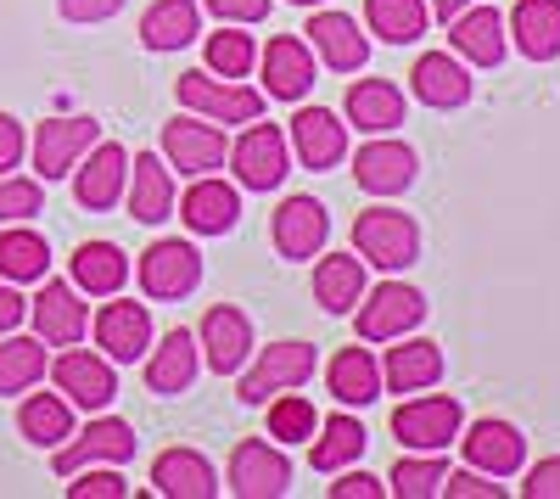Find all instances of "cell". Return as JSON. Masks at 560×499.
<instances>
[{
  "instance_id": "b9f144b4",
  "label": "cell",
  "mask_w": 560,
  "mask_h": 499,
  "mask_svg": "<svg viewBox=\"0 0 560 499\" xmlns=\"http://www.w3.org/2000/svg\"><path fill=\"white\" fill-rule=\"evenodd\" d=\"M314 427H319V421H314V404H308L303 393L287 387V398L269 404V438H275V443H308Z\"/></svg>"
},
{
  "instance_id": "bcb514c9",
  "label": "cell",
  "mask_w": 560,
  "mask_h": 499,
  "mask_svg": "<svg viewBox=\"0 0 560 499\" xmlns=\"http://www.w3.org/2000/svg\"><path fill=\"white\" fill-rule=\"evenodd\" d=\"M443 499H504V488L499 483H488V472H443V488H438Z\"/></svg>"
},
{
  "instance_id": "d4e9b609",
  "label": "cell",
  "mask_w": 560,
  "mask_h": 499,
  "mask_svg": "<svg viewBox=\"0 0 560 499\" xmlns=\"http://www.w3.org/2000/svg\"><path fill=\"white\" fill-rule=\"evenodd\" d=\"M152 483L163 499H213L219 494V472L197 449H163L152 461Z\"/></svg>"
},
{
  "instance_id": "2e32d148",
  "label": "cell",
  "mask_w": 560,
  "mask_h": 499,
  "mask_svg": "<svg viewBox=\"0 0 560 499\" xmlns=\"http://www.w3.org/2000/svg\"><path fill=\"white\" fill-rule=\"evenodd\" d=\"M459 449H465V461H471L477 472H488V477H516L522 461H527V438L510 421H477L459 438Z\"/></svg>"
},
{
  "instance_id": "d6a6232c",
  "label": "cell",
  "mask_w": 560,
  "mask_h": 499,
  "mask_svg": "<svg viewBox=\"0 0 560 499\" xmlns=\"http://www.w3.org/2000/svg\"><path fill=\"white\" fill-rule=\"evenodd\" d=\"M325 387H331L342 404H376L382 398V365L370 348H342L331 365H325Z\"/></svg>"
},
{
  "instance_id": "3957f363",
  "label": "cell",
  "mask_w": 560,
  "mask_h": 499,
  "mask_svg": "<svg viewBox=\"0 0 560 499\" xmlns=\"http://www.w3.org/2000/svg\"><path fill=\"white\" fill-rule=\"evenodd\" d=\"M179 107H191L213 124H253L264 113V96L236 79H219L208 68H191V73H179Z\"/></svg>"
},
{
  "instance_id": "8d00e7d4",
  "label": "cell",
  "mask_w": 560,
  "mask_h": 499,
  "mask_svg": "<svg viewBox=\"0 0 560 499\" xmlns=\"http://www.w3.org/2000/svg\"><path fill=\"white\" fill-rule=\"evenodd\" d=\"M18 432L39 449H57L73 438V404L62 393H34L23 398V410H18Z\"/></svg>"
},
{
  "instance_id": "484cf974",
  "label": "cell",
  "mask_w": 560,
  "mask_h": 499,
  "mask_svg": "<svg viewBox=\"0 0 560 499\" xmlns=\"http://www.w3.org/2000/svg\"><path fill=\"white\" fill-rule=\"evenodd\" d=\"M314 34V51L325 68H337V73H359L370 62V39L359 34V23L348 12H314V23L303 28Z\"/></svg>"
},
{
  "instance_id": "6da1fadb",
  "label": "cell",
  "mask_w": 560,
  "mask_h": 499,
  "mask_svg": "<svg viewBox=\"0 0 560 499\" xmlns=\"http://www.w3.org/2000/svg\"><path fill=\"white\" fill-rule=\"evenodd\" d=\"M353 247L364 264H376V269H409L420 258V231H415V219L398 213V208H364L353 219Z\"/></svg>"
},
{
  "instance_id": "f6af8a7d",
  "label": "cell",
  "mask_w": 560,
  "mask_h": 499,
  "mask_svg": "<svg viewBox=\"0 0 560 499\" xmlns=\"http://www.w3.org/2000/svg\"><path fill=\"white\" fill-rule=\"evenodd\" d=\"M68 499H129V483L113 466H79L68 483Z\"/></svg>"
},
{
  "instance_id": "7dc6e473",
  "label": "cell",
  "mask_w": 560,
  "mask_h": 499,
  "mask_svg": "<svg viewBox=\"0 0 560 499\" xmlns=\"http://www.w3.org/2000/svg\"><path fill=\"white\" fill-rule=\"evenodd\" d=\"M202 7L219 18V23H264L269 18V0H202Z\"/></svg>"
},
{
  "instance_id": "836d02e7",
  "label": "cell",
  "mask_w": 560,
  "mask_h": 499,
  "mask_svg": "<svg viewBox=\"0 0 560 499\" xmlns=\"http://www.w3.org/2000/svg\"><path fill=\"white\" fill-rule=\"evenodd\" d=\"M348 118L364 129V135H387L404 124V90L393 79H359L348 90Z\"/></svg>"
},
{
  "instance_id": "52a82bcc",
  "label": "cell",
  "mask_w": 560,
  "mask_h": 499,
  "mask_svg": "<svg viewBox=\"0 0 560 499\" xmlns=\"http://www.w3.org/2000/svg\"><path fill=\"white\" fill-rule=\"evenodd\" d=\"M51 382L68 404H79V410H107V404L118 398V376H113V359L102 353H90V348H73L57 353V365H51Z\"/></svg>"
},
{
  "instance_id": "f1b7e54d",
  "label": "cell",
  "mask_w": 560,
  "mask_h": 499,
  "mask_svg": "<svg viewBox=\"0 0 560 499\" xmlns=\"http://www.w3.org/2000/svg\"><path fill=\"white\" fill-rule=\"evenodd\" d=\"M124 197H129V213H135L140 224H163V219L174 213V174L163 169V158L140 152L135 169H129Z\"/></svg>"
},
{
  "instance_id": "1f68e13d",
  "label": "cell",
  "mask_w": 560,
  "mask_h": 499,
  "mask_svg": "<svg viewBox=\"0 0 560 499\" xmlns=\"http://www.w3.org/2000/svg\"><path fill=\"white\" fill-rule=\"evenodd\" d=\"M510 34H516L522 57L555 62L560 57V0H522V7L510 12Z\"/></svg>"
},
{
  "instance_id": "8992f818",
  "label": "cell",
  "mask_w": 560,
  "mask_h": 499,
  "mask_svg": "<svg viewBox=\"0 0 560 499\" xmlns=\"http://www.w3.org/2000/svg\"><path fill=\"white\" fill-rule=\"evenodd\" d=\"M353 309H359V337L364 343H393V337H404V332H415L420 321H427V298H420L415 287H404V281H382Z\"/></svg>"
},
{
  "instance_id": "f907efd6",
  "label": "cell",
  "mask_w": 560,
  "mask_h": 499,
  "mask_svg": "<svg viewBox=\"0 0 560 499\" xmlns=\"http://www.w3.org/2000/svg\"><path fill=\"white\" fill-rule=\"evenodd\" d=\"M527 499H560V455L527 472Z\"/></svg>"
},
{
  "instance_id": "ba28073f",
  "label": "cell",
  "mask_w": 560,
  "mask_h": 499,
  "mask_svg": "<svg viewBox=\"0 0 560 499\" xmlns=\"http://www.w3.org/2000/svg\"><path fill=\"white\" fill-rule=\"evenodd\" d=\"M135 455V427L118 421V416H102L90 421L73 443H57V477H73L79 466H124Z\"/></svg>"
},
{
  "instance_id": "ee69618b",
  "label": "cell",
  "mask_w": 560,
  "mask_h": 499,
  "mask_svg": "<svg viewBox=\"0 0 560 499\" xmlns=\"http://www.w3.org/2000/svg\"><path fill=\"white\" fill-rule=\"evenodd\" d=\"M39 208H45V186H39V179H18V174H0V224L34 219Z\"/></svg>"
},
{
  "instance_id": "4dcf8cb0",
  "label": "cell",
  "mask_w": 560,
  "mask_h": 499,
  "mask_svg": "<svg viewBox=\"0 0 560 499\" xmlns=\"http://www.w3.org/2000/svg\"><path fill=\"white\" fill-rule=\"evenodd\" d=\"M404 343V337H398ZM443 376V348L432 337H409L404 348L387 353V365H382V382L393 393H420V387H432Z\"/></svg>"
},
{
  "instance_id": "5b68a950",
  "label": "cell",
  "mask_w": 560,
  "mask_h": 499,
  "mask_svg": "<svg viewBox=\"0 0 560 499\" xmlns=\"http://www.w3.org/2000/svg\"><path fill=\"white\" fill-rule=\"evenodd\" d=\"M308 376H314V348H308V343H269V348L253 359V371H242L236 398L258 410V404H269V393L303 387Z\"/></svg>"
},
{
  "instance_id": "d590c367",
  "label": "cell",
  "mask_w": 560,
  "mask_h": 499,
  "mask_svg": "<svg viewBox=\"0 0 560 499\" xmlns=\"http://www.w3.org/2000/svg\"><path fill=\"white\" fill-rule=\"evenodd\" d=\"M129 281V258L113 242H84L73 253V287L90 298H118V287Z\"/></svg>"
},
{
  "instance_id": "e575fe53",
  "label": "cell",
  "mask_w": 560,
  "mask_h": 499,
  "mask_svg": "<svg viewBox=\"0 0 560 499\" xmlns=\"http://www.w3.org/2000/svg\"><path fill=\"white\" fill-rule=\"evenodd\" d=\"M45 269H51V247H45L39 231L28 224H0V281H45Z\"/></svg>"
},
{
  "instance_id": "277c9868",
  "label": "cell",
  "mask_w": 560,
  "mask_h": 499,
  "mask_svg": "<svg viewBox=\"0 0 560 499\" xmlns=\"http://www.w3.org/2000/svg\"><path fill=\"white\" fill-rule=\"evenodd\" d=\"M202 281V253L191 242H152L147 253H140V292L158 298V303H179V298H191Z\"/></svg>"
},
{
  "instance_id": "11a10c76",
  "label": "cell",
  "mask_w": 560,
  "mask_h": 499,
  "mask_svg": "<svg viewBox=\"0 0 560 499\" xmlns=\"http://www.w3.org/2000/svg\"><path fill=\"white\" fill-rule=\"evenodd\" d=\"M298 7H319V0H298Z\"/></svg>"
},
{
  "instance_id": "83f0119b",
  "label": "cell",
  "mask_w": 560,
  "mask_h": 499,
  "mask_svg": "<svg viewBox=\"0 0 560 499\" xmlns=\"http://www.w3.org/2000/svg\"><path fill=\"white\" fill-rule=\"evenodd\" d=\"M409 84H415V96L427 107H465L471 102V73H465V62L448 57V51H427L415 62Z\"/></svg>"
},
{
  "instance_id": "ac0fdd59",
  "label": "cell",
  "mask_w": 560,
  "mask_h": 499,
  "mask_svg": "<svg viewBox=\"0 0 560 499\" xmlns=\"http://www.w3.org/2000/svg\"><path fill=\"white\" fill-rule=\"evenodd\" d=\"M448 45L459 62H477V68H499L504 62V18L493 7H465L459 18H448Z\"/></svg>"
},
{
  "instance_id": "ffe728a7",
  "label": "cell",
  "mask_w": 560,
  "mask_h": 499,
  "mask_svg": "<svg viewBox=\"0 0 560 499\" xmlns=\"http://www.w3.org/2000/svg\"><path fill=\"white\" fill-rule=\"evenodd\" d=\"M96 343H102L107 359H124V365H135V353H147V343H152V314H147V303H135V298L102 303V314H96Z\"/></svg>"
},
{
  "instance_id": "f546056e",
  "label": "cell",
  "mask_w": 560,
  "mask_h": 499,
  "mask_svg": "<svg viewBox=\"0 0 560 499\" xmlns=\"http://www.w3.org/2000/svg\"><path fill=\"white\" fill-rule=\"evenodd\" d=\"M314 298L325 314H348L364 298V258L359 253H325L314 264Z\"/></svg>"
},
{
  "instance_id": "7c38bea8",
  "label": "cell",
  "mask_w": 560,
  "mask_h": 499,
  "mask_svg": "<svg viewBox=\"0 0 560 499\" xmlns=\"http://www.w3.org/2000/svg\"><path fill=\"white\" fill-rule=\"evenodd\" d=\"M197 348H202V359L219 371V376H236L247 359H253V321L242 309H230V303H219V309H208L202 314V326H197Z\"/></svg>"
},
{
  "instance_id": "603a6c76",
  "label": "cell",
  "mask_w": 560,
  "mask_h": 499,
  "mask_svg": "<svg viewBox=\"0 0 560 499\" xmlns=\"http://www.w3.org/2000/svg\"><path fill=\"white\" fill-rule=\"evenodd\" d=\"M292 152L303 169H337L348 158V129L337 124V113L325 107H303L292 118Z\"/></svg>"
},
{
  "instance_id": "7a4b0ae2",
  "label": "cell",
  "mask_w": 560,
  "mask_h": 499,
  "mask_svg": "<svg viewBox=\"0 0 560 499\" xmlns=\"http://www.w3.org/2000/svg\"><path fill=\"white\" fill-rule=\"evenodd\" d=\"M459 421H465V410H459V398H448V393H420V398H409V404L393 410L398 443L420 449V455H443V449L459 438Z\"/></svg>"
},
{
  "instance_id": "60d3db41",
  "label": "cell",
  "mask_w": 560,
  "mask_h": 499,
  "mask_svg": "<svg viewBox=\"0 0 560 499\" xmlns=\"http://www.w3.org/2000/svg\"><path fill=\"white\" fill-rule=\"evenodd\" d=\"M253 62H258V45H253V34H242V23H230L224 34L208 39V73H219V79H247Z\"/></svg>"
},
{
  "instance_id": "8fae6325",
  "label": "cell",
  "mask_w": 560,
  "mask_h": 499,
  "mask_svg": "<svg viewBox=\"0 0 560 499\" xmlns=\"http://www.w3.org/2000/svg\"><path fill=\"white\" fill-rule=\"evenodd\" d=\"M96 135H102L96 118H45L34 129V169H39V179L73 174V163L96 147Z\"/></svg>"
},
{
  "instance_id": "f5cc1de1",
  "label": "cell",
  "mask_w": 560,
  "mask_h": 499,
  "mask_svg": "<svg viewBox=\"0 0 560 499\" xmlns=\"http://www.w3.org/2000/svg\"><path fill=\"white\" fill-rule=\"evenodd\" d=\"M23 314H28V303H23L12 287H0V337H7V332L23 321Z\"/></svg>"
},
{
  "instance_id": "74e56055",
  "label": "cell",
  "mask_w": 560,
  "mask_h": 499,
  "mask_svg": "<svg viewBox=\"0 0 560 499\" xmlns=\"http://www.w3.org/2000/svg\"><path fill=\"white\" fill-rule=\"evenodd\" d=\"M364 18H370V34H382L387 45H409L427 34V0H364Z\"/></svg>"
},
{
  "instance_id": "30bf717a",
  "label": "cell",
  "mask_w": 560,
  "mask_h": 499,
  "mask_svg": "<svg viewBox=\"0 0 560 499\" xmlns=\"http://www.w3.org/2000/svg\"><path fill=\"white\" fill-rule=\"evenodd\" d=\"M292 483V466L280 449H269L264 438H242L230 449V494L242 499H280Z\"/></svg>"
},
{
  "instance_id": "c3c4849f",
  "label": "cell",
  "mask_w": 560,
  "mask_h": 499,
  "mask_svg": "<svg viewBox=\"0 0 560 499\" xmlns=\"http://www.w3.org/2000/svg\"><path fill=\"white\" fill-rule=\"evenodd\" d=\"M68 23H107L124 12V0H57Z\"/></svg>"
},
{
  "instance_id": "e0dca14e",
  "label": "cell",
  "mask_w": 560,
  "mask_h": 499,
  "mask_svg": "<svg viewBox=\"0 0 560 499\" xmlns=\"http://www.w3.org/2000/svg\"><path fill=\"white\" fill-rule=\"evenodd\" d=\"M179 219H185V231H197V236H224V231H236V219H242V197H236V186H224V179L197 174V186L179 202Z\"/></svg>"
},
{
  "instance_id": "5bb4252c",
  "label": "cell",
  "mask_w": 560,
  "mask_h": 499,
  "mask_svg": "<svg viewBox=\"0 0 560 499\" xmlns=\"http://www.w3.org/2000/svg\"><path fill=\"white\" fill-rule=\"evenodd\" d=\"M258 68H264V90L280 96V102H303L308 84H314V51H308V39H298V34L269 39Z\"/></svg>"
},
{
  "instance_id": "9c48e42d",
  "label": "cell",
  "mask_w": 560,
  "mask_h": 499,
  "mask_svg": "<svg viewBox=\"0 0 560 499\" xmlns=\"http://www.w3.org/2000/svg\"><path fill=\"white\" fill-rule=\"evenodd\" d=\"M224 158H230V169H236V179L247 192H275L280 179H287V135H280L275 124L253 118V129Z\"/></svg>"
},
{
  "instance_id": "f35d334b",
  "label": "cell",
  "mask_w": 560,
  "mask_h": 499,
  "mask_svg": "<svg viewBox=\"0 0 560 499\" xmlns=\"http://www.w3.org/2000/svg\"><path fill=\"white\" fill-rule=\"evenodd\" d=\"M359 455H364V427H359L353 416L319 421V438H314V472H348Z\"/></svg>"
},
{
  "instance_id": "9a60e30c",
  "label": "cell",
  "mask_w": 560,
  "mask_h": 499,
  "mask_svg": "<svg viewBox=\"0 0 560 499\" xmlns=\"http://www.w3.org/2000/svg\"><path fill=\"white\" fill-rule=\"evenodd\" d=\"M28 314H34L39 343H51V348L79 343V337H84V326H90V314H84V303H79V287H73V281H45V287H39V298L28 303Z\"/></svg>"
},
{
  "instance_id": "4fadbf2b",
  "label": "cell",
  "mask_w": 560,
  "mask_h": 499,
  "mask_svg": "<svg viewBox=\"0 0 560 499\" xmlns=\"http://www.w3.org/2000/svg\"><path fill=\"white\" fill-rule=\"evenodd\" d=\"M124 186H129V152L113 147V141L90 147V152L73 163V197H79V208H90V213L113 208V202L124 197Z\"/></svg>"
},
{
  "instance_id": "7402d4cb",
  "label": "cell",
  "mask_w": 560,
  "mask_h": 499,
  "mask_svg": "<svg viewBox=\"0 0 560 499\" xmlns=\"http://www.w3.org/2000/svg\"><path fill=\"white\" fill-rule=\"evenodd\" d=\"M325 236H331V219H325V208L314 197H287L275 213V253L280 258H314L325 247Z\"/></svg>"
},
{
  "instance_id": "7bdbcfd3",
  "label": "cell",
  "mask_w": 560,
  "mask_h": 499,
  "mask_svg": "<svg viewBox=\"0 0 560 499\" xmlns=\"http://www.w3.org/2000/svg\"><path fill=\"white\" fill-rule=\"evenodd\" d=\"M443 472H448V466H443L438 455H420V461H398L387 483H393V494H398V499H438Z\"/></svg>"
},
{
  "instance_id": "cb8c5ba5",
  "label": "cell",
  "mask_w": 560,
  "mask_h": 499,
  "mask_svg": "<svg viewBox=\"0 0 560 499\" xmlns=\"http://www.w3.org/2000/svg\"><path fill=\"white\" fill-rule=\"evenodd\" d=\"M197 365H202L197 332L174 326V332L152 348V359H147V387H152V393H163V398H174V393H185V387L197 382Z\"/></svg>"
},
{
  "instance_id": "816d5d0a",
  "label": "cell",
  "mask_w": 560,
  "mask_h": 499,
  "mask_svg": "<svg viewBox=\"0 0 560 499\" xmlns=\"http://www.w3.org/2000/svg\"><path fill=\"white\" fill-rule=\"evenodd\" d=\"M387 488L376 477H364V472H348L342 483H331V499H382Z\"/></svg>"
},
{
  "instance_id": "681fc988",
  "label": "cell",
  "mask_w": 560,
  "mask_h": 499,
  "mask_svg": "<svg viewBox=\"0 0 560 499\" xmlns=\"http://www.w3.org/2000/svg\"><path fill=\"white\" fill-rule=\"evenodd\" d=\"M23 163V124L12 113H0V174Z\"/></svg>"
},
{
  "instance_id": "db71d44e",
  "label": "cell",
  "mask_w": 560,
  "mask_h": 499,
  "mask_svg": "<svg viewBox=\"0 0 560 499\" xmlns=\"http://www.w3.org/2000/svg\"><path fill=\"white\" fill-rule=\"evenodd\" d=\"M465 7H471V0H427V12H432V18H443V23H448V18H459Z\"/></svg>"
},
{
  "instance_id": "d6986e66",
  "label": "cell",
  "mask_w": 560,
  "mask_h": 499,
  "mask_svg": "<svg viewBox=\"0 0 560 499\" xmlns=\"http://www.w3.org/2000/svg\"><path fill=\"white\" fill-rule=\"evenodd\" d=\"M224 135L213 124H197V118H174L163 124V158L179 169V174H213L224 163Z\"/></svg>"
},
{
  "instance_id": "ab89813d",
  "label": "cell",
  "mask_w": 560,
  "mask_h": 499,
  "mask_svg": "<svg viewBox=\"0 0 560 499\" xmlns=\"http://www.w3.org/2000/svg\"><path fill=\"white\" fill-rule=\"evenodd\" d=\"M39 376H45V343L39 337L0 343V393H28Z\"/></svg>"
},
{
  "instance_id": "44dd1931",
  "label": "cell",
  "mask_w": 560,
  "mask_h": 499,
  "mask_svg": "<svg viewBox=\"0 0 560 499\" xmlns=\"http://www.w3.org/2000/svg\"><path fill=\"white\" fill-rule=\"evenodd\" d=\"M415 152L404 147V141H370V147H359V158H353V174H359V186L370 192V197H398V192H409L415 186Z\"/></svg>"
},
{
  "instance_id": "4316f807",
  "label": "cell",
  "mask_w": 560,
  "mask_h": 499,
  "mask_svg": "<svg viewBox=\"0 0 560 499\" xmlns=\"http://www.w3.org/2000/svg\"><path fill=\"white\" fill-rule=\"evenodd\" d=\"M202 34V7L197 0H152L140 12V45L147 51H179Z\"/></svg>"
}]
</instances>
